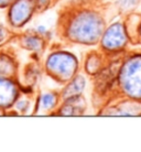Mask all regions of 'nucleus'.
Segmentation results:
<instances>
[{"mask_svg": "<svg viewBox=\"0 0 141 152\" xmlns=\"http://www.w3.org/2000/svg\"><path fill=\"white\" fill-rule=\"evenodd\" d=\"M53 99H54L53 96L45 95L44 97H43V99H42L43 105H44V106H49V105H51V104H53Z\"/></svg>", "mask_w": 141, "mask_h": 152, "instance_id": "f257e3e1", "label": "nucleus"}]
</instances>
